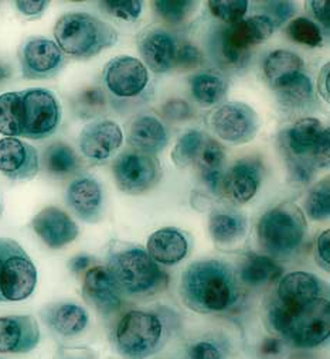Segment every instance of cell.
<instances>
[{
    "label": "cell",
    "instance_id": "obj_1",
    "mask_svg": "<svg viewBox=\"0 0 330 359\" xmlns=\"http://www.w3.org/2000/svg\"><path fill=\"white\" fill-rule=\"evenodd\" d=\"M179 293L183 304L196 313L227 311L238 300L234 269L220 259L193 262L182 275Z\"/></svg>",
    "mask_w": 330,
    "mask_h": 359
},
{
    "label": "cell",
    "instance_id": "obj_2",
    "mask_svg": "<svg viewBox=\"0 0 330 359\" xmlns=\"http://www.w3.org/2000/svg\"><path fill=\"white\" fill-rule=\"evenodd\" d=\"M292 182L308 184L319 168L329 165V128L319 119L303 118L279 136Z\"/></svg>",
    "mask_w": 330,
    "mask_h": 359
},
{
    "label": "cell",
    "instance_id": "obj_3",
    "mask_svg": "<svg viewBox=\"0 0 330 359\" xmlns=\"http://www.w3.org/2000/svg\"><path fill=\"white\" fill-rule=\"evenodd\" d=\"M274 331L298 348H315L330 335V304L326 297L301 307H286L275 302L268 311Z\"/></svg>",
    "mask_w": 330,
    "mask_h": 359
},
{
    "label": "cell",
    "instance_id": "obj_4",
    "mask_svg": "<svg viewBox=\"0 0 330 359\" xmlns=\"http://www.w3.org/2000/svg\"><path fill=\"white\" fill-rule=\"evenodd\" d=\"M54 39L60 50L77 60H88L118 41L117 30L88 13H67L54 26Z\"/></svg>",
    "mask_w": 330,
    "mask_h": 359
},
{
    "label": "cell",
    "instance_id": "obj_5",
    "mask_svg": "<svg viewBox=\"0 0 330 359\" xmlns=\"http://www.w3.org/2000/svg\"><path fill=\"white\" fill-rule=\"evenodd\" d=\"M107 269L121 293L149 297L168 285V275L142 248H122L111 252Z\"/></svg>",
    "mask_w": 330,
    "mask_h": 359
},
{
    "label": "cell",
    "instance_id": "obj_6",
    "mask_svg": "<svg viewBox=\"0 0 330 359\" xmlns=\"http://www.w3.org/2000/svg\"><path fill=\"white\" fill-rule=\"evenodd\" d=\"M308 224L302 210L293 203H282L267 211L257 226L258 242L267 256L288 260L305 243Z\"/></svg>",
    "mask_w": 330,
    "mask_h": 359
},
{
    "label": "cell",
    "instance_id": "obj_7",
    "mask_svg": "<svg viewBox=\"0 0 330 359\" xmlns=\"http://www.w3.org/2000/svg\"><path fill=\"white\" fill-rule=\"evenodd\" d=\"M112 342L126 359H146L157 353L166 342V327L157 314L133 310L117 324Z\"/></svg>",
    "mask_w": 330,
    "mask_h": 359
},
{
    "label": "cell",
    "instance_id": "obj_8",
    "mask_svg": "<svg viewBox=\"0 0 330 359\" xmlns=\"http://www.w3.org/2000/svg\"><path fill=\"white\" fill-rule=\"evenodd\" d=\"M61 122L57 97L46 88H30L22 93V136L43 140L55 133Z\"/></svg>",
    "mask_w": 330,
    "mask_h": 359
},
{
    "label": "cell",
    "instance_id": "obj_9",
    "mask_svg": "<svg viewBox=\"0 0 330 359\" xmlns=\"http://www.w3.org/2000/svg\"><path fill=\"white\" fill-rule=\"evenodd\" d=\"M274 30V25L264 15L242 19L223 32L221 53L230 64L241 65L249 60L251 50L268 40Z\"/></svg>",
    "mask_w": 330,
    "mask_h": 359
},
{
    "label": "cell",
    "instance_id": "obj_10",
    "mask_svg": "<svg viewBox=\"0 0 330 359\" xmlns=\"http://www.w3.org/2000/svg\"><path fill=\"white\" fill-rule=\"evenodd\" d=\"M112 172L117 187L121 191L139 196L156 186L160 178V164L153 156L139 151H124L115 158Z\"/></svg>",
    "mask_w": 330,
    "mask_h": 359
},
{
    "label": "cell",
    "instance_id": "obj_11",
    "mask_svg": "<svg viewBox=\"0 0 330 359\" xmlns=\"http://www.w3.org/2000/svg\"><path fill=\"white\" fill-rule=\"evenodd\" d=\"M209 123L220 139L234 144L253 140L260 129L258 114L244 102L220 105L209 116Z\"/></svg>",
    "mask_w": 330,
    "mask_h": 359
},
{
    "label": "cell",
    "instance_id": "obj_12",
    "mask_svg": "<svg viewBox=\"0 0 330 359\" xmlns=\"http://www.w3.org/2000/svg\"><path fill=\"white\" fill-rule=\"evenodd\" d=\"M20 68L26 79H50L65 64V55L60 47L44 37L27 40L20 48Z\"/></svg>",
    "mask_w": 330,
    "mask_h": 359
},
{
    "label": "cell",
    "instance_id": "obj_13",
    "mask_svg": "<svg viewBox=\"0 0 330 359\" xmlns=\"http://www.w3.org/2000/svg\"><path fill=\"white\" fill-rule=\"evenodd\" d=\"M37 285V269L26 253V250L19 245L13 253L8 257L2 282H0V293L5 302H22L29 299Z\"/></svg>",
    "mask_w": 330,
    "mask_h": 359
},
{
    "label": "cell",
    "instance_id": "obj_14",
    "mask_svg": "<svg viewBox=\"0 0 330 359\" xmlns=\"http://www.w3.org/2000/svg\"><path fill=\"white\" fill-rule=\"evenodd\" d=\"M104 81L110 91L119 98H133L143 93L149 82L145 64L133 57L112 58L104 69Z\"/></svg>",
    "mask_w": 330,
    "mask_h": 359
},
{
    "label": "cell",
    "instance_id": "obj_15",
    "mask_svg": "<svg viewBox=\"0 0 330 359\" xmlns=\"http://www.w3.org/2000/svg\"><path fill=\"white\" fill-rule=\"evenodd\" d=\"M265 165L260 157L249 156L235 161L223 180L224 194L235 203H249L253 200L263 183Z\"/></svg>",
    "mask_w": 330,
    "mask_h": 359
},
{
    "label": "cell",
    "instance_id": "obj_16",
    "mask_svg": "<svg viewBox=\"0 0 330 359\" xmlns=\"http://www.w3.org/2000/svg\"><path fill=\"white\" fill-rule=\"evenodd\" d=\"M124 142V133L114 121H95L79 133V150L91 163L107 161Z\"/></svg>",
    "mask_w": 330,
    "mask_h": 359
},
{
    "label": "cell",
    "instance_id": "obj_17",
    "mask_svg": "<svg viewBox=\"0 0 330 359\" xmlns=\"http://www.w3.org/2000/svg\"><path fill=\"white\" fill-rule=\"evenodd\" d=\"M39 168V154L32 144L18 137L0 140V172L5 177L12 182H29Z\"/></svg>",
    "mask_w": 330,
    "mask_h": 359
},
{
    "label": "cell",
    "instance_id": "obj_18",
    "mask_svg": "<svg viewBox=\"0 0 330 359\" xmlns=\"http://www.w3.org/2000/svg\"><path fill=\"white\" fill-rule=\"evenodd\" d=\"M67 204L84 222L97 224L104 214V193L101 184L93 177H78L67 189Z\"/></svg>",
    "mask_w": 330,
    "mask_h": 359
},
{
    "label": "cell",
    "instance_id": "obj_19",
    "mask_svg": "<svg viewBox=\"0 0 330 359\" xmlns=\"http://www.w3.org/2000/svg\"><path fill=\"white\" fill-rule=\"evenodd\" d=\"M40 342V328L33 316L0 317V353H27Z\"/></svg>",
    "mask_w": 330,
    "mask_h": 359
},
{
    "label": "cell",
    "instance_id": "obj_20",
    "mask_svg": "<svg viewBox=\"0 0 330 359\" xmlns=\"http://www.w3.org/2000/svg\"><path fill=\"white\" fill-rule=\"evenodd\" d=\"M84 299L101 314L108 316L119 310L121 292L105 266H93L86 271L82 282Z\"/></svg>",
    "mask_w": 330,
    "mask_h": 359
},
{
    "label": "cell",
    "instance_id": "obj_21",
    "mask_svg": "<svg viewBox=\"0 0 330 359\" xmlns=\"http://www.w3.org/2000/svg\"><path fill=\"white\" fill-rule=\"evenodd\" d=\"M32 228L37 236L51 249H61L74 242L79 233L72 218L57 207L41 210L32 221Z\"/></svg>",
    "mask_w": 330,
    "mask_h": 359
},
{
    "label": "cell",
    "instance_id": "obj_22",
    "mask_svg": "<svg viewBox=\"0 0 330 359\" xmlns=\"http://www.w3.org/2000/svg\"><path fill=\"white\" fill-rule=\"evenodd\" d=\"M138 48L145 64L156 74H164L175 68L178 43L163 29H149L138 40Z\"/></svg>",
    "mask_w": 330,
    "mask_h": 359
},
{
    "label": "cell",
    "instance_id": "obj_23",
    "mask_svg": "<svg viewBox=\"0 0 330 359\" xmlns=\"http://www.w3.org/2000/svg\"><path fill=\"white\" fill-rule=\"evenodd\" d=\"M278 299L286 307H301L323 297V283L308 272H292L278 285Z\"/></svg>",
    "mask_w": 330,
    "mask_h": 359
},
{
    "label": "cell",
    "instance_id": "obj_24",
    "mask_svg": "<svg viewBox=\"0 0 330 359\" xmlns=\"http://www.w3.org/2000/svg\"><path fill=\"white\" fill-rule=\"evenodd\" d=\"M189 246L187 236L182 231L169 226L149 236L146 252L156 263L173 266L187 256Z\"/></svg>",
    "mask_w": 330,
    "mask_h": 359
},
{
    "label": "cell",
    "instance_id": "obj_25",
    "mask_svg": "<svg viewBox=\"0 0 330 359\" xmlns=\"http://www.w3.org/2000/svg\"><path fill=\"white\" fill-rule=\"evenodd\" d=\"M128 142L136 151L153 156L168 146L169 136L166 128L157 118L142 115L132 121Z\"/></svg>",
    "mask_w": 330,
    "mask_h": 359
},
{
    "label": "cell",
    "instance_id": "obj_26",
    "mask_svg": "<svg viewBox=\"0 0 330 359\" xmlns=\"http://www.w3.org/2000/svg\"><path fill=\"white\" fill-rule=\"evenodd\" d=\"M43 321L61 337L79 335L88 325L90 317L84 307L75 303H57L41 311Z\"/></svg>",
    "mask_w": 330,
    "mask_h": 359
},
{
    "label": "cell",
    "instance_id": "obj_27",
    "mask_svg": "<svg viewBox=\"0 0 330 359\" xmlns=\"http://www.w3.org/2000/svg\"><path fill=\"white\" fill-rule=\"evenodd\" d=\"M194 165H197L203 183L210 191L218 193L225 175V153L223 146L217 140L206 137Z\"/></svg>",
    "mask_w": 330,
    "mask_h": 359
},
{
    "label": "cell",
    "instance_id": "obj_28",
    "mask_svg": "<svg viewBox=\"0 0 330 359\" xmlns=\"http://www.w3.org/2000/svg\"><path fill=\"white\" fill-rule=\"evenodd\" d=\"M282 276V267L267 255H246L239 266V280L246 286H264Z\"/></svg>",
    "mask_w": 330,
    "mask_h": 359
},
{
    "label": "cell",
    "instance_id": "obj_29",
    "mask_svg": "<svg viewBox=\"0 0 330 359\" xmlns=\"http://www.w3.org/2000/svg\"><path fill=\"white\" fill-rule=\"evenodd\" d=\"M209 231L217 245H234L245 236L246 217L238 211H214L209 221Z\"/></svg>",
    "mask_w": 330,
    "mask_h": 359
},
{
    "label": "cell",
    "instance_id": "obj_30",
    "mask_svg": "<svg viewBox=\"0 0 330 359\" xmlns=\"http://www.w3.org/2000/svg\"><path fill=\"white\" fill-rule=\"evenodd\" d=\"M303 69V60L288 50L272 51L264 61L263 71L271 88L278 89Z\"/></svg>",
    "mask_w": 330,
    "mask_h": 359
},
{
    "label": "cell",
    "instance_id": "obj_31",
    "mask_svg": "<svg viewBox=\"0 0 330 359\" xmlns=\"http://www.w3.org/2000/svg\"><path fill=\"white\" fill-rule=\"evenodd\" d=\"M227 79L214 72H202L190 78V91L202 107L220 104L227 95Z\"/></svg>",
    "mask_w": 330,
    "mask_h": 359
},
{
    "label": "cell",
    "instance_id": "obj_32",
    "mask_svg": "<svg viewBox=\"0 0 330 359\" xmlns=\"http://www.w3.org/2000/svg\"><path fill=\"white\" fill-rule=\"evenodd\" d=\"M0 133L8 137L22 136V93L0 95Z\"/></svg>",
    "mask_w": 330,
    "mask_h": 359
},
{
    "label": "cell",
    "instance_id": "obj_33",
    "mask_svg": "<svg viewBox=\"0 0 330 359\" xmlns=\"http://www.w3.org/2000/svg\"><path fill=\"white\" fill-rule=\"evenodd\" d=\"M275 91L278 93L279 101L288 108H301L313 98L312 81L303 72L291 78Z\"/></svg>",
    "mask_w": 330,
    "mask_h": 359
},
{
    "label": "cell",
    "instance_id": "obj_34",
    "mask_svg": "<svg viewBox=\"0 0 330 359\" xmlns=\"http://www.w3.org/2000/svg\"><path fill=\"white\" fill-rule=\"evenodd\" d=\"M206 136L200 130H189L186 132L176 143L172 151V160L179 168H186L194 165L200 150L204 144Z\"/></svg>",
    "mask_w": 330,
    "mask_h": 359
},
{
    "label": "cell",
    "instance_id": "obj_35",
    "mask_svg": "<svg viewBox=\"0 0 330 359\" xmlns=\"http://www.w3.org/2000/svg\"><path fill=\"white\" fill-rule=\"evenodd\" d=\"M305 211L312 221H324L330 215V182L323 178L305 197Z\"/></svg>",
    "mask_w": 330,
    "mask_h": 359
},
{
    "label": "cell",
    "instance_id": "obj_36",
    "mask_svg": "<svg viewBox=\"0 0 330 359\" xmlns=\"http://www.w3.org/2000/svg\"><path fill=\"white\" fill-rule=\"evenodd\" d=\"M46 168L53 174H70L77 170L75 151L65 143H54L44 151Z\"/></svg>",
    "mask_w": 330,
    "mask_h": 359
},
{
    "label": "cell",
    "instance_id": "obj_37",
    "mask_svg": "<svg viewBox=\"0 0 330 359\" xmlns=\"http://www.w3.org/2000/svg\"><path fill=\"white\" fill-rule=\"evenodd\" d=\"M74 112L82 119H91L103 115L107 109V100L100 88H87L77 95L72 102Z\"/></svg>",
    "mask_w": 330,
    "mask_h": 359
},
{
    "label": "cell",
    "instance_id": "obj_38",
    "mask_svg": "<svg viewBox=\"0 0 330 359\" xmlns=\"http://www.w3.org/2000/svg\"><path fill=\"white\" fill-rule=\"evenodd\" d=\"M286 33L293 41L312 48L322 47L323 44V34L320 27L315 22L306 18L293 19L288 25Z\"/></svg>",
    "mask_w": 330,
    "mask_h": 359
},
{
    "label": "cell",
    "instance_id": "obj_39",
    "mask_svg": "<svg viewBox=\"0 0 330 359\" xmlns=\"http://www.w3.org/2000/svg\"><path fill=\"white\" fill-rule=\"evenodd\" d=\"M197 6L199 4L192 2V0H159V2H154V9L159 16L173 25H179L189 19Z\"/></svg>",
    "mask_w": 330,
    "mask_h": 359
},
{
    "label": "cell",
    "instance_id": "obj_40",
    "mask_svg": "<svg viewBox=\"0 0 330 359\" xmlns=\"http://www.w3.org/2000/svg\"><path fill=\"white\" fill-rule=\"evenodd\" d=\"M209 8L214 18L228 25H235L244 19L249 11V2L245 0H211L209 2Z\"/></svg>",
    "mask_w": 330,
    "mask_h": 359
},
{
    "label": "cell",
    "instance_id": "obj_41",
    "mask_svg": "<svg viewBox=\"0 0 330 359\" xmlns=\"http://www.w3.org/2000/svg\"><path fill=\"white\" fill-rule=\"evenodd\" d=\"M100 6L105 13L122 19L125 22H135L142 15V2L139 0H107L101 2Z\"/></svg>",
    "mask_w": 330,
    "mask_h": 359
},
{
    "label": "cell",
    "instance_id": "obj_42",
    "mask_svg": "<svg viewBox=\"0 0 330 359\" xmlns=\"http://www.w3.org/2000/svg\"><path fill=\"white\" fill-rule=\"evenodd\" d=\"M264 6V16L271 20L274 27H279L284 22L289 20L295 12V4L292 2H265Z\"/></svg>",
    "mask_w": 330,
    "mask_h": 359
},
{
    "label": "cell",
    "instance_id": "obj_43",
    "mask_svg": "<svg viewBox=\"0 0 330 359\" xmlns=\"http://www.w3.org/2000/svg\"><path fill=\"white\" fill-rule=\"evenodd\" d=\"M202 64V53L197 47H194L190 43H186L183 46H178L176 58H175V68L182 69H192Z\"/></svg>",
    "mask_w": 330,
    "mask_h": 359
},
{
    "label": "cell",
    "instance_id": "obj_44",
    "mask_svg": "<svg viewBox=\"0 0 330 359\" xmlns=\"http://www.w3.org/2000/svg\"><path fill=\"white\" fill-rule=\"evenodd\" d=\"M189 359H223V351L211 341H199L187 351Z\"/></svg>",
    "mask_w": 330,
    "mask_h": 359
},
{
    "label": "cell",
    "instance_id": "obj_45",
    "mask_svg": "<svg viewBox=\"0 0 330 359\" xmlns=\"http://www.w3.org/2000/svg\"><path fill=\"white\" fill-rule=\"evenodd\" d=\"M163 115L172 122H180L192 116V109L187 102L182 100H172L163 107Z\"/></svg>",
    "mask_w": 330,
    "mask_h": 359
},
{
    "label": "cell",
    "instance_id": "obj_46",
    "mask_svg": "<svg viewBox=\"0 0 330 359\" xmlns=\"http://www.w3.org/2000/svg\"><path fill=\"white\" fill-rule=\"evenodd\" d=\"M316 259L322 269L329 272L330 269V231H323L316 239Z\"/></svg>",
    "mask_w": 330,
    "mask_h": 359
},
{
    "label": "cell",
    "instance_id": "obj_47",
    "mask_svg": "<svg viewBox=\"0 0 330 359\" xmlns=\"http://www.w3.org/2000/svg\"><path fill=\"white\" fill-rule=\"evenodd\" d=\"M48 2H44V0H19L16 2V8L18 11L27 16V18H39L44 13V11L47 9Z\"/></svg>",
    "mask_w": 330,
    "mask_h": 359
},
{
    "label": "cell",
    "instance_id": "obj_48",
    "mask_svg": "<svg viewBox=\"0 0 330 359\" xmlns=\"http://www.w3.org/2000/svg\"><path fill=\"white\" fill-rule=\"evenodd\" d=\"M308 6H310V12L315 16V19L323 25L326 29L330 27V11H329V2L326 0H313L309 2Z\"/></svg>",
    "mask_w": 330,
    "mask_h": 359
},
{
    "label": "cell",
    "instance_id": "obj_49",
    "mask_svg": "<svg viewBox=\"0 0 330 359\" xmlns=\"http://www.w3.org/2000/svg\"><path fill=\"white\" fill-rule=\"evenodd\" d=\"M18 246H19V243L12 238H0V282H2V273H4L5 263ZM0 303H4L2 293H0Z\"/></svg>",
    "mask_w": 330,
    "mask_h": 359
},
{
    "label": "cell",
    "instance_id": "obj_50",
    "mask_svg": "<svg viewBox=\"0 0 330 359\" xmlns=\"http://www.w3.org/2000/svg\"><path fill=\"white\" fill-rule=\"evenodd\" d=\"M317 91L324 102L330 101V64H324L319 72Z\"/></svg>",
    "mask_w": 330,
    "mask_h": 359
},
{
    "label": "cell",
    "instance_id": "obj_51",
    "mask_svg": "<svg viewBox=\"0 0 330 359\" xmlns=\"http://www.w3.org/2000/svg\"><path fill=\"white\" fill-rule=\"evenodd\" d=\"M57 359H97V356L86 348H67L58 353Z\"/></svg>",
    "mask_w": 330,
    "mask_h": 359
},
{
    "label": "cell",
    "instance_id": "obj_52",
    "mask_svg": "<svg viewBox=\"0 0 330 359\" xmlns=\"http://www.w3.org/2000/svg\"><path fill=\"white\" fill-rule=\"evenodd\" d=\"M91 263H93V257L90 256H77L70 262V267L74 273H79V272L88 271Z\"/></svg>",
    "mask_w": 330,
    "mask_h": 359
},
{
    "label": "cell",
    "instance_id": "obj_53",
    "mask_svg": "<svg viewBox=\"0 0 330 359\" xmlns=\"http://www.w3.org/2000/svg\"><path fill=\"white\" fill-rule=\"evenodd\" d=\"M281 349H282V344H281V339L278 338H268L263 342V346H261V352L268 356L278 355Z\"/></svg>",
    "mask_w": 330,
    "mask_h": 359
},
{
    "label": "cell",
    "instance_id": "obj_54",
    "mask_svg": "<svg viewBox=\"0 0 330 359\" xmlns=\"http://www.w3.org/2000/svg\"><path fill=\"white\" fill-rule=\"evenodd\" d=\"M9 76H11V69H9L8 67L0 65V82L5 81V79L9 78Z\"/></svg>",
    "mask_w": 330,
    "mask_h": 359
},
{
    "label": "cell",
    "instance_id": "obj_55",
    "mask_svg": "<svg viewBox=\"0 0 330 359\" xmlns=\"http://www.w3.org/2000/svg\"><path fill=\"white\" fill-rule=\"evenodd\" d=\"M4 212V204H2V200H0V215H2Z\"/></svg>",
    "mask_w": 330,
    "mask_h": 359
},
{
    "label": "cell",
    "instance_id": "obj_56",
    "mask_svg": "<svg viewBox=\"0 0 330 359\" xmlns=\"http://www.w3.org/2000/svg\"><path fill=\"white\" fill-rule=\"evenodd\" d=\"M0 359H4V358H0Z\"/></svg>",
    "mask_w": 330,
    "mask_h": 359
}]
</instances>
